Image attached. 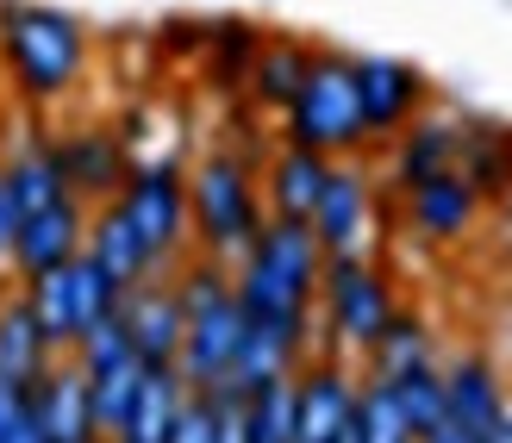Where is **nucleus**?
Here are the masks:
<instances>
[{"instance_id":"obj_3","label":"nucleus","mask_w":512,"mask_h":443,"mask_svg":"<svg viewBox=\"0 0 512 443\" xmlns=\"http://www.w3.org/2000/svg\"><path fill=\"white\" fill-rule=\"evenodd\" d=\"M263 219L269 206H263V181H256L250 156H238L232 144H213L188 163V231L200 256L238 263L250 238L263 231Z\"/></svg>"},{"instance_id":"obj_8","label":"nucleus","mask_w":512,"mask_h":443,"mask_svg":"<svg viewBox=\"0 0 512 443\" xmlns=\"http://www.w3.org/2000/svg\"><path fill=\"white\" fill-rule=\"evenodd\" d=\"M50 150H57V163H63V181H69V194L75 200H113L125 188V175H132L138 163V150L132 138H125V125L113 119H82V125H50Z\"/></svg>"},{"instance_id":"obj_14","label":"nucleus","mask_w":512,"mask_h":443,"mask_svg":"<svg viewBox=\"0 0 512 443\" xmlns=\"http://www.w3.org/2000/svg\"><path fill=\"white\" fill-rule=\"evenodd\" d=\"M119 325H125V337H132L144 369H175L188 312H182V300H175L169 275H150V281H138V288H125L119 294Z\"/></svg>"},{"instance_id":"obj_38","label":"nucleus","mask_w":512,"mask_h":443,"mask_svg":"<svg viewBox=\"0 0 512 443\" xmlns=\"http://www.w3.org/2000/svg\"><path fill=\"white\" fill-rule=\"evenodd\" d=\"M0 125H7V82H0Z\"/></svg>"},{"instance_id":"obj_11","label":"nucleus","mask_w":512,"mask_h":443,"mask_svg":"<svg viewBox=\"0 0 512 443\" xmlns=\"http://www.w3.org/2000/svg\"><path fill=\"white\" fill-rule=\"evenodd\" d=\"M356 381H363V369H350V356H306L294 375V443H338L356 406Z\"/></svg>"},{"instance_id":"obj_18","label":"nucleus","mask_w":512,"mask_h":443,"mask_svg":"<svg viewBox=\"0 0 512 443\" xmlns=\"http://www.w3.org/2000/svg\"><path fill=\"white\" fill-rule=\"evenodd\" d=\"M456 175L481 194V206H500L512 194V125L488 113L456 119Z\"/></svg>"},{"instance_id":"obj_6","label":"nucleus","mask_w":512,"mask_h":443,"mask_svg":"<svg viewBox=\"0 0 512 443\" xmlns=\"http://www.w3.org/2000/svg\"><path fill=\"white\" fill-rule=\"evenodd\" d=\"M125 219L138 225L144 250L157 256V269L169 275L182 256L194 250V231H188V163L182 156H138L132 175L119 188Z\"/></svg>"},{"instance_id":"obj_33","label":"nucleus","mask_w":512,"mask_h":443,"mask_svg":"<svg viewBox=\"0 0 512 443\" xmlns=\"http://www.w3.org/2000/svg\"><path fill=\"white\" fill-rule=\"evenodd\" d=\"M157 38H163V50H188V57H200V50H207V19H169Z\"/></svg>"},{"instance_id":"obj_9","label":"nucleus","mask_w":512,"mask_h":443,"mask_svg":"<svg viewBox=\"0 0 512 443\" xmlns=\"http://www.w3.org/2000/svg\"><path fill=\"white\" fill-rule=\"evenodd\" d=\"M375 175H369V156H331L325 169V188H319V206H313V238L319 250H369L375 238Z\"/></svg>"},{"instance_id":"obj_5","label":"nucleus","mask_w":512,"mask_h":443,"mask_svg":"<svg viewBox=\"0 0 512 443\" xmlns=\"http://www.w3.org/2000/svg\"><path fill=\"white\" fill-rule=\"evenodd\" d=\"M394 312H400V288H394V275L381 269L369 250H331L325 256V269H319V331H325V350L363 362L369 344L388 331Z\"/></svg>"},{"instance_id":"obj_26","label":"nucleus","mask_w":512,"mask_h":443,"mask_svg":"<svg viewBox=\"0 0 512 443\" xmlns=\"http://www.w3.org/2000/svg\"><path fill=\"white\" fill-rule=\"evenodd\" d=\"M263 25L256 19H207V50H200V63H207V82L219 94H244V75L256 63V50H263Z\"/></svg>"},{"instance_id":"obj_34","label":"nucleus","mask_w":512,"mask_h":443,"mask_svg":"<svg viewBox=\"0 0 512 443\" xmlns=\"http://www.w3.org/2000/svg\"><path fill=\"white\" fill-rule=\"evenodd\" d=\"M0 443H44V425L32 419V400H25V406H19V419L7 425V437H0Z\"/></svg>"},{"instance_id":"obj_10","label":"nucleus","mask_w":512,"mask_h":443,"mask_svg":"<svg viewBox=\"0 0 512 443\" xmlns=\"http://www.w3.org/2000/svg\"><path fill=\"white\" fill-rule=\"evenodd\" d=\"M356 100H363L369 150H381L431 107V82L406 57H356Z\"/></svg>"},{"instance_id":"obj_30","label":"nucleus","mask_w":512,"mask_h":443,"mask_svg":"<svg viewBox=\"0 0 512 443\" xmlns=\"http://www.w3.org/2000/svg\"><path fill=\"white\" fill-rule=\"evenodd\" d=\"M138 375H144L138 356H132V362H113V369H100V375H88V400H94V425H100V437L119 431L125 406H132V394H138Z\"/></svg>"},{"instance_id":"obj_4","label":"nucleus","mask_w":512,"mask_h":443,"mask_svg":"<svg viewBox=\"0 0 512 443\" xmlns=\"http://www.w3.org/2000/svg\"><path fill=\"white\" fill-rule=\"evenodd\" d=\"M281 144H306L319 156H369L363 132V100H356V57L338 44H313V69H306L300 94L275 125Z\"/></svg>"},{"instance_id":"obj_35","label":"nucleus","mask_w":512,"mask_h":443,"mask_svg":"<svg viewBox=\"0 0 512 443\" xmlns=\"http://www.w3.org/2000/svg\"><path fill=\"white\" fill-rule=\"evenodd\" d=\"M13 225H19V213L7 200V181H0V269H7V250H13Z\"/></svg>"},{"instance_id":"obj_36","label":"nucleus","mask_w":512,"mask_h":443,"mask_svg":"<svg viewBox=\"0 0 512 443\" xmlns=\"http://www.w3.org/2000/svg\"><path fill=\"white\" fill-rule=\"evenodd\" d=\"M475 443H512V400H506V412H500V419H494L488 431H481Z\"/></svg>"},{"instance_id":"obj_28","label":"nucleus","mask_w":512,"mask_h":443,"mask_svg":"<svg viewBox=\"0 0 512 443\" xmlns=\"http://www.w3.org/2000/svg\"><path fill=\"white\" fill-rule=\"evenodd\" d=\"M394 400H400L406 419H413L419 437L438 431V425L450 419V406H444V362H419V369H406V375L394 381Z\"/></svg>"},{"instance_id":"obj_21","label":"nucleus","mask_w":512,"mask_h":443,"mask_svg":"<svg viewBox=\"0 0 512 443\" xmlns=\"http://www.w3.org/2000/svg\"><path fill=\"white\" fill-rule=\"evenodd\" d=\"M388 150V181H394V194L406 188H419L425 175H438V169H456V113H419L394 144H381Z\"/></svg>"},{"instance_id":"obj_22","label":"nucleus","mask_w":512,"mask_h":443,"mask_svg":"<svg viewBox=\"0 0 512 443\" xmlns=\"http://www.w3.org/2000/svg\"><path fill=\"white\" fill-rule=\"evenodd\" d=\"M444 406H450V425H463L469 437L488 431L506 412V381L494 369V356L463 350L456 362H444Z\"/></svg>"},{"instance_id":"obj_12","label":"nucleus","mask_w":512,"mask_h":443,"mask_svg":"<svg viewBox=\"0 0 512 443\" xmlns=\"http://www.w3.org/2000/svg\"><path fill=\"white\" fill-rule=\"evenodd\" d=\"M82 238H88V200H50L38 206V213H25L13 225V250H7V275L13 281H32L44 269H57L69 263V256H82Z\"/></svg>"},{"instance_id":"obj_20","label":"nucleus","mask_w":512,"mask_h":443,"mask_svg":"<svg viewBox=\"0 0 512 443\" xmlns=\"http://www.w3.org/2000/svg\"><path fill=\"white\" fill-rule=\"evenodd\" d=\"M306 69H313V44L294 38V32H269L263 50H256V63H250V75H244V100H250V113L281 119V113H288V100L300 94Z\"/></svg>"},{"instance_id":"obj_7","label":"nucleus","mask_w":512,"mask_h":443,"mask_svg":"<svg viewBox=\"0 0 512 443\" xmlns=\"http://www.w3.org/2000/svg\"><path fill=\"white\" fill-rule=\"evenodd\" d=\"M19 294L32 300L44 337H50L63 356L82 344L100 319H113V312H119V288L88 263V256H69V263L44 269V275H32V281H19Z\"/></svg>"},{"instance_id":"obj_1","label":"nucleus","mask_w":512,"mask_h":443,"mask_svg":"<svg viewBox=\"0 0 512 443\" xmlns=\"http://www.w3.org/2000/svg\"><path fill=\"white\" fill-rule=\"evenodd\" d=\"M94 75V32L88 19L50 0H0V82L7 100L32 107L38 119L69 107Z\"/></svg>"},{"instance_id":"obj_27","label":"nucleus","mask_w":512,"mask_h":443,"mask_svg":"<svg viewBox=\"0 0 512 443\" xmlns=\"http://www.w3.org/2000/svg\"><path fill=\"white\" fill-rule=\"evenodd\" d=\"M338 443H419L413 419L394 400V381H375V375L356 381V406H350V425Z\"/></svg>"},{"instance_id":"obj_29","label":"nucleus","mask_w":512,"mask_h":443,"mask_svg":"<svg viewBox=\"0 0 512 443\" xmlns=\"http://www.w3.org/2000/svg\"><path fill=\"white\" fill-rule=\"evenodd\" d=\"M244 431L250 443H294V375L244 394Z\"/></svg>"},{"instance_id":"obj_31","label":"nucleus","mask_w":512,"mask_h":443,"mask_svg":"<svg viewBox=\"0 0 512 443\" xmlns=\"http://www.w3.org/2000/svg\"><path fill=\"white\" fill-rule=\"evenodd\" d=\"M213 431H219L213 394H188V400H182V412H175V431H169V443H213Z\"/></svg>"},{"instance_id":"obj_15","label":"nucleus","mask_w":512,"mask_h":443,"mask_svg":"<svg viewBox=\"0 0 512 443\" xmlns=\"http://www.w3.org/2000/svg\"><path fill=\"white\" fill-rule=\"evenodd\" d=\"M400 219L419 244H463L481 225V194L456 169H438V175H425L419 188L400 194Z\"/></svg>"},{"instance_id":"obj_25","label":"nucleus","mask_w":512,"mask_h":443,"mask_svg":"<svg viewBox=\"0 0 512 443\" xmlns=\"http://www.w3.org/2000/svg\"><path fill=\"white\" fill-rule=\"evenodd\" d=\"M419 362H438V337H431V325L400 300V312L388 319V331H381L375 344H369V356H363V375L400 381L406 369H419Z\"/></svg>"},{"instance_id":"obj_2","label":"nucleus","mask_w":512,"mask_h":443,"mask_svg":"<svg viewBox=\"0 0 512 443\" xmlns=\"http://www.w3.org/2000/svg\"><path fill=\"white\" fill-rule=\"evenodd\" d=\"M319 269L325 250L306 219H263L250 250L232 263V294L244 319H294L319 306Z\"/></svg>"},{"instance_id":"obj_32","label":"nucleus","mask_w":512,"mask_h":443,"mask_svg":"<svg viewBox=\"0 0 512 443\" xmlns=\"http://www.w3.org/2000/svg\"><path fill=\"white\" fill-rule=\"evenodd\" d=\"M207 394H213V412H219L213 443H250V431H244V394H232V387H207Z\"/></svg>"},{"instance_id":"obj_19","label":"nucleus","mask_w":512,"mask_h":443,"mask_svg":"<svg viewBox=\"0 0 512 443\" xmlns=\"http://www.w3.org/2000/svg\"><path fill=\"white\" fill-rule=\"evenodd\" d=\"M325 169H331V156L306 150V144H275L263 156V169H256L269 219H313L319 188H325Z\"/></svg>"},{"instance_id":"obj_39","label":"nucleus","mask_w":512,"mask_h":443,"mask_svg":"<svg viewBox=\"0 0 512 443\" xmlns=\"http://www.w3.org/2000/svg\"><path fill=\"white\" fill-rule=\"evenodd\" d=\"M7 288H13V275H7V269H0V300H7Z\"/></svg>"},{"instance_id":"obj_13","label":"nucleus","mask_w":512,"mask_h":443,"mask_svg":"<svg viewBox=\"0 0 512 443\" xmlns=\"http://www.w3.org/2000/svg\"><path fill=\"white\" fill-rule=\"evenodd\" d=\"M238 337H244V306H238V294H219V300H207V306L188 312L182 356H175V375L188 381V394L225 387V369H232V356H238Z\"/></svg>"},{"instance_id":"obj_37","label":"nucleus","mask_w":512,"mask_h":443,"mask_svg":"<svg viewBox=\"0 0 512 443\" xmlns=\"http://www.w3.org/2000/svg\"><path fill=\"white\" fill-rule=\"evenodd\" d=\"M419 443H475V437H469V431H463V425H450V419H444V425H438V431H425V437H419Z\"/></svg>"},{"instance_id":"obj_24","label":"nucleus","mask_w":512,"mask_h":443,"mask_svg":"<svg viewBox=\"0 0 512 443\" xmlns=\"http://www.w3.org/2000/svg\"><path fill=\"white\" fill-rule=\"evenodd\" d=\"M182 400H188V381L175 375V369H144L132 406H125V419H119V431L107 443H169Z\"/></svg>"},{"instance_id":"obj_16","label":"nucleus","mask_w":512,"mask_h":443,"mask_svg":"<svg viewBox=\"0 0 512 443\" xmlns=\"http://www.w3.org/2000/svg\"><path fill=\"white\" fill-rule=\"evenodd\" d=\"M32 419L44 425V443H107L94 425V400H88V375L75 369V356H57L50 369L25 387Z\"/></svg>"},{"instance_id":"obj_17","label":"nucleus","mask_w":512,"mask_h":443,"mask_svg":"<svg viewBox=\"0 0 512 443\" xmlns=\"http://www.w3.org/2000/svg\"><path fill=\"white\" fill-rule=\"evenodd\" d=\"M82 256H88V263L113 281L119 294H125V288H138V281H150V275H163V269H157V256L144 250L138 225L125 219L119 194H113V200H100V206H88V238H82Z\"/></svg>"},{"instance_id":"obj_23","label":"nucleus","mask_w":512,"mask_h":443,"mask_svg":"<svg viewBox=\"0 0 512 443\" xmlns=\"http://www.w3.org/2000/svg\"><path fill=\"white\" fill-rule=\"evenodd\" d=\"M57 356H63V350L44 337L32 300H25L19 281H13L7 300H0V381H7V387H32Z\"/></svg>"}]
</instances>
